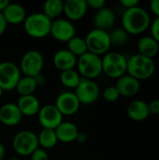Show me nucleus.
Segmentation results:
<instances>
[{"label": "nucleus", "instance_id": "nucleus-13", "mask_svg": "<svg viewBox=\"0 0 159 160\" xmlns=\"http://www.w3.org/2000/svg\"><path fill=\"white\" fill-rule=\"evenodd\" d=\"M54 105L63 116H70L78 112L81 103L74 92L66 91L58 95Z\"/></svg>", "mask_w": 159, "mask_h": 160}, {"label": "nucleus", "instance_id": "nucleus-30", "mask_svg": "<svg viewBox=\"0 0 159 160\" xmlns=\"http://www.w3.org/2000/svg\"><path fill=\"white\" fill-rule=\"evenodd\" d=\"M102 97L104 100L108 102H114L120 98V94L115 86H109L104 89L102 93Z\"/></svg>", "mask_w": 159, "mask_h": 160}, {"label": "nucleus", "instance_id": "nucleus-7", "mask_svg": "<svg viewBox=\"0 0 159 160\" xmlns=\"http://www.w3.org/2000/svg\"><path fill=\"white\" fill-rule=\"evenodd\" d=\"M84 39L88 52L98 56L107 53L112 46L110 33L97 28L89 31Z\"/></svg>", "mask_w": 159, "mask_h": 160}, {"label": "nucleus", "instance_id": "nucleus-43", "mask_svg": "<svg viewBox=\"0 0 159 160\" xmlns=\"http://www.w3.org/2000/svg\"><path fill=\"white\" fill-rule=\"evenodd\" d=\"M3 92H4V91H3V90H2V88L0 87V98H1V97H2V95H3Z\"/></svg>", "mask_w": 159, "mask_h": 160}, {"label": "nucleus", "instance_id": "nucleus-20", "mask_svg": "<svg viewBox=\"0 0 159 160\" xmlns=\"http://www.w3.org/2000/svg\"><path fill=\"white\" fill-rule=\"evenodd\" d=\"M94 26L97 29L107 31L112 28L115 22V14L109 8H103L99 10H97L94 19Z\"/></svg>", "mask_w": 159, "mask_h": 160}, {"label": "nucleus", "instance_id": "nucleus-34", "mask_svg": "<svg viewBox=\"0 0 159 160\" xmlns=\"http://www.w3.org/2000/svg\"><path fill=\"white\" fill-rule=\"evenodd\" d=\"M148 109L150 114L158 115L159 114V99H153L148 103Z\"/></svg>", "mask_w": 159, "mask_h": 160}, {"label": "nucleus", "instance_id": "nucleus-26", "mask_svg": "<svg viewBox=\"0 0 159 160\" xmlns=\"http://www.w3.org/2000/svg\"><path fill=\"white\" fill-rule=\"evenodd\" d=\"M37 140H38V145L41 147V149L44 150L53 148L58 142L55 131L53 129H47V128H43L38 133Z\"/></svg>", "mask_w": 159, "mask_h": 160}, {"label": "nucleus", "instance_id": "nucleus-15", "mask_svg": "<svg viewBox=\"0 0 159 160\" xmlns=\"http://www.w3.org/2000/svg\"><path fill=\"white\" fill-rule=\"evenodd\" d=\"M86 0H67L64 2V13L68 21H79L87 12Z\"/></svg>", "mask_w": 159, "mask_h": 160}, {"label": "nucleus", "instance_id": "nucleus-28", "mask_svg": "<svg viewBox=\"0 0 159 160\" xmlns=\"http://www.w3.org/2000/svg\"><path fill=\"white\" fill-rule=\"evenodd\" d=\"M81 79L82 77L80 76L79 72L75 70V68L63 71L61 72V75H60L61 83L65 87L69 88V89H75L79 85Z\"/></svg>", "mask_w": 159, "mask_h": 160}, {"label": "nucleus", "instance_id": "nucleus-5", "mask_svg": "<svg viewBox=\"0 0 159 160\" xmlns=\"http://www.w3.org/2000/svg\"><path fill=\"white\" fill-rule=\"evenodd\" d=\"M76 67L82 78L94 80L102 73V59L100 56L87 52L78 57Z\"/></svg>", "mask_w": 159, "mask_h": 160}, {"label": "nucleus", "instance_id": "nucleus-23", "mask_svg": "<svg viewBox=\"0 0 159 160\" xmlns=\"http://www.w3.org/2000/svg\"><path fill=\"white\" fill-rule=\"evenodd\" d=\"M138 53L153 59L158 53L159 43L151 36H144L138 41Z\"/></svg>", "mask_w": 159, "mask_h": 160}, {"label": "nucleus", "instance_id": "nucleus-25", "mask_svg": "<svg viewBox=\"0 0 159 160\" xmlns=\"http://www.w3.org/2000/svg\"><path fill=\"white\" fill-rule=\"evenodd\" d=\"M37 87V83L35 77L23 76V77H21L15 89L17 90L18 94L21 97H24V96L33 95Z\"/></svg>", "mask_w": 159, "mask_h": 160}, {"label": "nucleus", "instance_id": "nucleus-18", "mask_svg": "<svg viewBox=\"0 0 159 160\" xmlns=\"http://www.w3.org/2000/svg\"><path fill=\"white\" fill-rule=\"evenodd\" d=\"M7 24H21L24 22L27 14L25 8L17 3H9V5L2 12Z\"/></svg>", "mask_w": 159, "mask_h": 160}, {"label": "nucleus", "instance_id": "nucleus-19", "mask_svg": "<svg viewBox=\"0 0 159 160\" xmlns=\"http://www.w3.org/2000/svg\"><path fill=\"white\" fill-rule=\"evenodd\" d=\"M55 134L58 142L63 143H70L76 141L79 134L78 127L72 122H62L55 129Z\"/></svg>", "mask_w": 159, "mask_h": 160}, {"label": "nucleus", "instance_id": "nucleus-22", "mask_svg": "<svg viewBox=\"0 0 159 160\" xmlns=\"http://www.w3.org/2000/svg\"><path fill=\"white\" fill-rule=\"evenodd\" d=\"M127 115L130 119L136 122H142L148 118L150 115L148 103L141 99H134L132 100L127 109Z\"/></svg>", "mask_w": 159, "mask_h": 160}, {"label": "nucleus", "instance_id": "nucleus-31", "mask_svg": "<svg viewBox=\"0 0 159 160\" xmlns=\"http://www.w3.org/2000/svg\"><path fill=\"white\" fill-rule=\"evenodd\" d=\"M30 160H49V155L46 150L37 148L31 156Z\"/></svg>", "mask_w": 159, "mask_h": 160}, {"label": "nucleus", "instance_id": "nucleus-27", "mask_svg": "<svg viewBox=\"0 0 159 160\" xmlns=\"http://www.w3.org/2000/svg\"><path fill=\"white\" fill-rule=\"evenodd\" d=\"M67 43V50H68L77 58L83 55L84 53H86L88 52L85 39L82 37L75 36Z\"/></svg>", "mask_w": 159, "mask_h": 160}, {"label": "nucleus", "instance_id": "nucleus-40", "mask_svg": "<svg viewBox=\"0 0 159 160\" xmlns=\"http://www.w3.org/2000/svg\"><path fill=\"white\" fill-rule=\"evenodd\" d=\"M9 1L8 0H0V12H3L4 9L9 5Z\"/></svg>", "mask_w": 159, "mask_h": 160}, {"label": "nucleus", "instance_id": "nucleus-10", "mask_svg": "<svg viewBox=\"0 0 159 160\" xmlns=\"http://www.w3.org/2000/svg\"><path fill=\"white\" fill-rule=\"evenodd\" d=\"M74 93L81 104L91 105L98 98L99 86L93 80L82 78L79 85L75 88Z\"/></svg>", "mask_w": 159, "mask_h": 160}, {"label": "nucleus", "instance_id": "nucleus-33", "mask_svg": "<svg viewBox=\"0 0 159 160\" xmlns=\"http://www.w3.org/2000/svg\"><path fill=\"white\" fill-rule=\"evenodd\" d=\"M86 2H87L88 8H91L96 10H99V9L105 8V5H106L105 0H88Z\"/></svg>", "mask_w": 159, "mask_h": 160}, {"label": "nucleus", "instance_id": "nucleus-8", "mask_svg": "<svg viewBox=\"0 0 159 160\" xmlns=\"http://www.w3.org/2000/svg\"><path fill=\"white\" fill-rule=\"evenodd\" d=\"M44 66V58L42 53L37 50L26 52L20 62V70L23 76L36 77L41 74Z\"/></svg>", "mask_w": 159, "mask_h": 160}, {"label": "nucleus", "instance_id": "nucleus-37", "mask_svg": "<svg viewBox=\"0 0 159 160\" xmlns=\"http://www.w3.org/2000/svg\"><path fill=\"white\" fill-rule=\"evenodd\" d=\"M7 23L2 14V12H0V36L3 35L7 29Z\"/></svg>", "mask_w": 159, "mask_h": 160}, {"label": "nucleus", "instance_id": "nucleus-36", "mask_svg": "<svg viewBox=\"0 0 159 160\" xmlns=\"http://www.w3.org/2000/svg\"><path fill=\"white\" fill-rule=\"evenodd\" d=\"M150 9L157 17H159V0H152L150 2Z\"/></svg>", "mask_w": 159, "mask_h": 160}, {"label": "nucleus", "instance_id": "nucleus-39", "mask_svg": "<svg viewBox=\"0 0 159 160\" xmlns=\"http://www.w3.org/2000/svg\"><path fill=\"white\" fill-rule=\"evenodd\" d=\"M36 81H37V86H41L45 83V78L42 74H39L37 76L35 77Z\"/></svg>", "mask_w": 159, "mask_h": 160}, {"label": "nucleus", "instance_id": "nucleus-1", "mask_svg": "<svg viewBox=\"0 0 159 160\" xmlns=\"http://www.w3.org/2000/svg\"><path fill=\"white\" fill-rule=\"evenodd\" d=\"M151 22L149 12L141 6L127 8L122 15V28L132 35L145 32L150 27Z\"/></svg>", "mask_w": 159, "mask_h": 160}, {"label": "nucleus", "instance_id": "nucleus-4", "mask_svg": "<svg viewBox=\"0 0 159 160\" xmlns=\"http://www.w3.org/2000/svg\"><path fill=\"white\" fill-rule=\"evenodd\" d=\"M102 59V72L109 78L119 79L127 73V59L117 52H108Z\"/></svg>", "mask_w": 159, "mask_h": 160}, {"label": "nucleus", "instance_id": "nucleus-12", "mask_svg": "<svg viewBox=\"0 0 159 160\" xmlns=\"http://www.w3.org/2000/svg\"><path fill=\"white\" fill-rule=\"evenodd\" d=\"M38 122L43 128L55 129L62 122L63 115L53 104H47L40 108L38 113Z\"/></svg>", "mask_w": 159, "mask_h": 160}, {"label": "nucleus", "instance_id": "nucleus-9", "mask_svg": "<svg viewBox=\"0 0 159 160\" xmlns=\"http://www.w3.org/2000/svg\"><path fill=\"white\" fill-rule=\"evenodd\" d=\"M22 73L20 68L9 61L0 63V87L3 91H12L16 88Z\"/></svg>", "mask_w": 159, "mask_h": 160}, {"label": "nucleus", "instance_id": "nucleus-3", "mask_svg": "<svg viewBox=\"0 0 159 160\" xmlns=\"http://www.w3.org/2000/svg\"><path fill=\"white\" fill-rule=\"evenodd\" d=\"M52 20L42 12H35L26 16L23 27L28 36L34 38H43L50 35Z\"/></svg>", "mask_w": 159, "mask_h": 160}, {"label": "nucleus", "instance_id": "nucleus-35", "mask_svg": "<svg viewBox=\"0 0 159 160\" xmlns=\"http://www.w3.org/2000/svg\"><path fill=\"white\" fill-rule=\"evenodd\" d=\"M120 4L126 8V9L130 8H134L136 6H139V1L138 0H121Z\"/></svg>", "mask_w": 159, "mask_h": 160}, {"label": "nucleus", "instance_id": "nucleus-2", "mask_svg": "<svg viewBox=\"0 0 159 160\" xmlns=\"http://www.w3.org/2000/svg\"><path fill=\"white\" fill-rule=\"evenodd\" d=\"M156 70V63L152 58L136 53L127 59V72L135 79L146 80L153 76Z\"/></svg>", "mask_w": 159, "mask_h": 160}, {"label": "nucleus", "instance_id": "nucleus-42", "mask_svg": "<svg viewBox=\"0 0 159 160\" xmlns=\"http://www.w3.org/2000/svg\"><path fill=\"white\" fill-rule=\"evenodd\" d=\"M8 160H18V158H15V157H11V158H10Z\"/></svg>", "mask_w": 159, "mask_h": 160}, {"label": "nucleus", "instance_id": "nucleus-32", "mask_svg": "<svg viewBox=\"0 0 159 160\" xmlns=\"http://www.w3.org/2000/svg\"><path fill=\"white\" fill-rule=\"evenodd\" d=\"M151 28V37L154 38L159 43V17H157L150 24Z\"/></svg>", "mask_w": 159, "mask_h": 160}, {"label": "nucleus", "instance_id": "nucleus-41", "mask_svg": "<svg viewBox=\"0 0 159 160\" xmlns=\"http://www.w3.org/2000/svg\"><path fill=\"white\" fill-rule=\"evenodd\" d=\"M6 156V149L4 144L0 142V160H4Z\"/></svg>", "mask_w": 159, "mask_h": 160}, {"label": "nucleus", "instance_id": "nucleus-16", "mask_svg": "<svg viewBox=\"0 0 159 160\" xmlns=\"http://www.w3.org/2000/svg\"><path fill=\"white\" fill-rule=\"evenodd\" d=\"M115 87L118 90L120 96L128 98V97H133L139 93L141 89V82L139 80L135 79L134 77L126 74L121 78L117 79Z\"/></svg>", "mask_w": 159, "mask_h": 160}, {"label": "nucleus", "instance_id": "nucleus-29", "mask_svg": "<svg viewBox=\"0 0 159 160\" xmlns=\"http://www.w3.org/2000/svg\"><path fill=\"white\" fill-rule=\"evenodd\" d=\"M128 33L122 27L115 28L110 33V38L112 45L124 46L128 41Z\"/></svg>", "mask_w": 159, "mask_h": 160}, {"label": "nucleus", "instance_id": "nucleus-14", "mask_svg": "<svg viewBox=\"0 0 159 160\" xmlns=\"http://www.w3.org/2000/svg\"><path fill=\"white\" fill-rule=\"evenodd\" d=\"M22 114L16 103L7 102L0 107V123L4 126H17L22 121Z\"/></svg>", "mask_w": 159, "mask_h": 160}, {"label": "nucleus", "instance_id": "nucleus-17", "mask_svg": "<svg viewBox=\"0 0 159 160\" xmlns=\"http://www.w3.org/2000/svg\"><path fill=\"white\" fill-rule=\"evenodd\" d=\"M77 60L78 58L67 49L57 51L52 57V63L54 67L61 72L74 69L77 66Z\"/></svg>", "mask_w": 159, "mask_h": 160}, {"label": "nucleus", "instance_id": "nucleus-38", "mask_svg": "<svg viewBox=\"0 0 159 160\" xmlns=\"http://www.w3.org/2000/svg\"><path fill=\"white\" fill-rule=\"evenodd\" d=\"M76 142L78 143H85L87 142V135L83 132H79L78 136H77V139H76Z\"/></svg>", "mask_w": 159, "mask_h": 160}, {"label": "nucleus", "instance_id": "nucleus-24", "mask_svg": "<svg viewBox=\"0 0 159 160\" xmlns=\"http://www.w3.org/2000/svg\"><path fill=\"white\" fill-rule=\"evenodd\" d=\"M43 14L49 19L56 20L64 13V2L61 0H47L43 4Z\"/></svg>", "mask_w": 159, "mask_h": 160}, {"label": "nucleus", "instance_id": "nucleus-6", "mask_svg": "<svg viewBox=\"0 0 159 160\" xmlns=\"http://www.w3.org/2000/svg\"><path fill=\"white\" fill-rule=\"evenodd\" d=\"M12 148L19 156H31L39 148L37 135L30 130H21L17 132L12 139Z\"/></svg>", "mask_w": 159, "mask_h": 160}, {"label": "nucleus", "instance_id": "nucleus-21", "mask_svg": "<svg viewBox=\"0 0 159 160\" xmlns=\"http://www.w3.org/2000/svg\"><path fill=\"white\" fill-rule=\"evenodd\" d=\"M22 116H34L37 115L41 108L40 102L34 95L21 97L16 103Z\"/></svg>", "mask_w": 159, "mask_h": 160}, {"label": "nucleus", "instance_id": "nucleus-11", "mask_svg": "<svg viewBox=\"0 0 159 160\" xmlns=\"http://www.w3.org/2000/svg\"><path fill=\"white\" fill-rule=\"evenodd\" d=\"M50 35L57 41L68 42L76 36V27L73 22L67 19L58 18L52 22Z\"/></svg>", "mask_w": 159, "mask_h": 160}]
</instances>
